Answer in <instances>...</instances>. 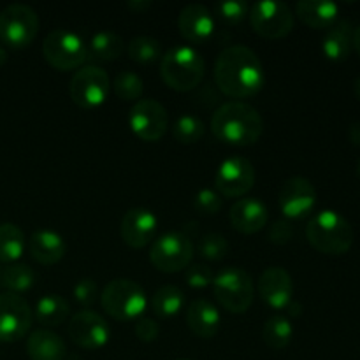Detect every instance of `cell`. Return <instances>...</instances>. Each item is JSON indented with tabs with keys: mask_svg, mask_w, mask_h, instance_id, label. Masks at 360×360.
Listing matches in <instances>:
<instances>
[{
	"mask_svg": "<svg viewBox=\"0 0 360 360\" xmlns=\"http://www.w3.org/2000/svg\"><path fill=\"white\" fill-rule=\"evenodd\" d=\"M214 81L229 97H253L264 88L266 70L262 60L248 46H227L214 62Z\"/></svg>",
	"mask_w": 360,
	"mask_h": 360,
	"instance_id": "obj_1",
	"label": "cell"
},
{
	"mask_svg": "<svg viewBox=\"0 0 360 360\" xmlns=\"http://www.w3.org/2000/svg\"><path fill=\"white\" fill-rule=\"evenodd\" d=\"M211 130L217 139L232 146H252L264 134V120L248 102L231 101L213 112Z\"/></svg>",
	"mask_w": 360,
	"mask_h": 360,
	"instance_id": "obj_2",
	"label": "cell"
},
{
	"mask_svg": "<svg viewBox=\"0 0 360 360\" xmlns=\"http://www.w3.org/2000/svg\"><path fill=\"white\" fill-rule=\"evenodd\" d=\"M309 245L326 255H343L354 245L350 221L334 210H322L306 225Z\"/></svg>",
	"mask_w": 360,
	"mask_h": 360,
	"instance_id": "obj_3",
	"label": "cell"
},
{
	"mask_svg": "<svg viewBox=\"0 0 360 360\" xmlns=\"http://www.w3.org/2000/svg\"><path fill=\"white\" fill-rule=\"evenodd\" d=\"M206 74V62L193 46L178 44L160 58V76L169 88L190 91L197 88Z\"/></svg>",
	"mask_w": 360,
	"mask_h": 360,
	"instance_id": "obj_4",
	"label": "cell"
},
{
	"mask_svg": "<svg viewBox=\"0 0 360 360\" xmlns=\"http://www.w3.org/2000/svg\"><path fill=\"white\" fill-rule=\"evenodd\" d=\"M101 302L109 316L120 322H129L143 316L148 306V297L139 283L129 278H116L104 287Z\"/></svg>",
	"mask_w": 360,
	"mask_h": 360,
	"instance_id": "obj_5",
	"label": "cell"
},
{
	"mask_svg": "<svg viewBox=\"0 0 360 360\" xmlns=\"http://www.w3.org/2000/svg\"><path fill=\"white\" fill-rule=\"evenodd\" d=\"M213 294L218 304L231 313H246L253 304L255 287L250 273L241 267H225L214 276Z\"/></svg>",
	"mask_w": 360,
	"mask_h": 360,
	"instance_id": "obj_6",
	"label": "cell"
},
{
	"mask_svg": "<svg viewBox=\"0 0 360 360\" xmlns=\"http://www.w3.org/2000/svg\"><path fill=\"white\" fill-rule=\"evenodd\" d=\"M44 58L53 69L56 70H74L81 69L86 62V42L77 32L67 28H56L46 35L42 42Z\"/></svg>",
	"mask_w": 360,
	"mask_h": 360,
	"instance_id": "obj_7",
	"label": "cell"
},
{
	"mask_svg": "<svg viewBox=\"0 0 360 360\" xmlns=\"http://www.w3.org/2000/svg\"><path fill=\"white\" fill-rule=\"evenodd\" d=\"M41 20L27 4H9L0 11V41L11 48H25L37 37Z\"/></svg>",
	"mask_w": 360,
	"mask_h": 360,
	"instance_id": "obj_8",
	"label": "cell"
},
{
	"mask_svg": "<svg viewBox=\"0 0 360 360\" xmlns=\"http://www.w3.org/2000/svg\"><path fill=\"white\" fill-rule=\"evenodd\" d=\"M193 245L185 232L171 231L153 239L150 260L158 271L167 274L179 273L192 262Z\"/></svg>",
	"mask_w": 360,
	"mask_h": 360,
	"instance_id": "obj_9",
	"label": "cell"
},
{
	"mask_svg": "<svg viewBox=\"0 0 360 360\" xmlns=\"http://www.w3.org/2000/svg\"><path fill=\"white\" fill-rule=\"evenodd\" d=\"M111 91V79L102 67L90 63L76 70L69 84V95L83 109H95L104 104Z\"/></svg>",
	"mask_w": 360,
	"mask_h": 360,
	"instance_id": "obj_10",
	"label": "cell"
},
{
	"mask_svg": "<svg viewBox=\"0 0 360 360\" xmlns=\"http://www.w3.org/2000/svg\"><path fill=\"white\" fill-rule=\"evenodd\" d=\"M250 23L264 39H283L294 30V14L285 2L260 0L250 7Z\"/></svg>",
	"mask_w": 360,
	"mask_h": 360,
	"instance_id": "obj_11",
	"label": "cell"
},
{
	"mask_svg": "<svg viewBox=\"0 0 360 360\" xmlns=\"http://www.w3.org/2000/svg\"><path fill=\"white\" fill-rule=\"evenodd\" d=\"M129 127L139 139L157 143L167 132V109L155 98H141L130 109Z\"/></svg>",
	"mask_w": 360,
	"mask_h": 360,
	"instance_id": "obj_12",
	"label": "cell"
},
{
	"mask_svg": "<svg viewBox=\"0 0 360 360\" xmlns=\"http://www.w3.org/2000/svg\"><path fill=\"white\" fill-rule=\"evenodd\" d=\"M32 308L20 294H0V341L14 343L23 340L32 327Z\"/></svg>",
	"mask_w": 360,
	"mask_h": 360,
	"instance_id": "obj_13",
	"label": "cell"
},
{
	"mask_svg": "<svg viewBox=\"0 0 360 360\" xmlns=\"http://www.w3.org/2000/svg\"><path fill=\"white\" fill-rule=\"evenodd\" d=\"M255 185V167L252 162L239 155L221 160L214 174L217 192L224 197H243Z\"/></svg>",
	"mask_w": 360,
	"mask_h": 360,
	"instance_id": "obj_14",
	"label": "cell"
},
{
	"mask_svg": "<svg viewBox=\"0 0 360 360\" xmlns=\"http://www.w3.org/2000/svg\"><path fill=\"white\" fill-rule=\"evenodd\" d=\"M69 338L74 345L84 350H98L104 348L111 340V327L105 322L104 316L98 313L83 309L72 315L69 320Z\"/></svg>",
	"mask_w": 360,
	"mask_h": 360,
	"instance_id": "obj_15",
	"label": "cell"
},
{
	"mask_svg": "<svg viewBox=\"0 0 360 360\" xmlns=\"http://www.w3.org/2000/svg\"><path fill=\"white\" fill-rule=\"evenodd\" d=\"M278 204L287 220H301L308 217L316 204V190L308 178L292 176L281 185Z\"/></svg>",
	"mask_w": 360,
	"mask_h": 360,
	"instance_id": "obj_16",
	"label": "cell"
},
{
	"mask_svg": "<svg viewBox=\"0 0 360 360\" xmlns=\"http://www.w3.org/2000/svg\"><path fill=\"white\" fill-rule=\"evenodd\" d=\"M158 227L157 214L146 207H132L127 211L120 224V236L130 248H144L155 239Z\"/></svg>",
	"mask_w": 360,
	"mask_h": 360,
	"instance_id": "obj_17",
	"label": "cell"
},
{
	"mask_svg": "<svg viewBox=\"0 0 360 360\" xmlns=\"http://www.w3.org/2000/svg\"><path fill=\"white\" fill-rule=\"evenodd\" d=\"M257 290L262 301L273 309H287V306L294 301V281L283 267H267L260 274Z\"/></svg>",
	"mask_w": 360,
	"mask_h": 360,
	"instance_id": "obj_18",
	"label": "cell"
},
{
	"mask_svg": "<svg viewBox=\"0 0 360 360\" xmlns=\"http://www.w3.org/2000/svg\"><path fill=\"white\" fill-rule=\"evenodd\" d=\"M214 16L202 4H188L178 16L179 34L193 44H202L214 34Z\"/></svg>",
	"mask_w": 360,
	"mask_h": 360,
	"instance_id": "obj_19",
	"label": "cell"
},
{
	"mask_svg": "<svg viewBox=\"0 0 360 360\" xmlns=\"http://www.w3.org/2000/svg\"><path fill=\"white\" fill-rule=\"evenodd\" d=\"M229 218H231L232 227L238 232H241V234H255V232L262 231L266 227L269 211H267V206L260 199L241 197L231 207Z\"/></svg>",
	"mask_w": 360,
	"mask_h": 360,
	"instance_id": "obj_20",
	"label": "cell"
},
{
	"mask_svg": "<svg viewBox=\"0 0 360 360\" xmlns=\"http://www.w3.org/2000/svg\"><path fill=\"white\" fill-rule=\"evenodd\" d=\"M186 323L195 336L210 340L220 330L221 315L207 299H195L186 309Z\"/></svg>",
	"mask_w": 360,
	"mask_h": 360,
	"instance_id": "obj_21",
	"label": "cell"
},
{
	"mask_svg": "<svg viewBox=\"0 0 360 360\" xmlns=\"http://www.w3.org/2000/svg\"><path fill=\"white\" fill-rule=\"evenodd\" d=\"M28 250H30V255L34 257V260H37L39 264L53 266V264H58L65 257L67 245L58 232L41 229V231H35L30 236Z\"/></svg>",
	"mask_w": 360,
	"mask_h": 360,
	"instance_id": "obj_22",
	"label": "cell"
},
{
	"mask_svg": "<svg viewBox=\"0 0 360 360\" xmlns=\"http://www.w3.org/2000/svg\"><path fill=\"white\" fill-rule=\"evenodd\" d=\"M354 48V27L350 20H336L322 39V51L333 62H343Z\"/></svg>",
	"mask_w": 360,
	"mask_h": 360,
	"instance_id": "obj_23",
	"label": "cell"
},
{
	"mask_svg": "<svg viewBox=\"0 0 360 360\" xmlns=\"http://www.w3.org/2000/svg\"><path fill=\"white\" fill-rule=\"evenodd\" d=\"M27 354L30 360H63L67 355L65 341L49 329H39L28 336Z\"/></svg>",
	"mask_w": 360,
	"mask_h": 360,
	"instance_id": "obj_24",
	"label": "cell"
},
{
	"mask_svg": "<svg viewBox=\"0 0 360 360\" xmlns=\"http://www.w3.org/2000/svg\"><path fill=\"white\" fill-rule=\"evenodd\" d=\"M295 14L311 28H329L340 14V6L330 0H301L295 6Z\"/></svg>",
	"mask_w": 360,
	"mask_h": 360,
	"instance_id": "obj_25",
	"label": "cell"
},
{
	"mask_svg": "<svg viewBox=\"0 0 360 360\" xmlns=\"http://www.w3.org/2000/svg\"><path fill=\"white\" fill-rule=\"evenodd\" d=\"M125 49V42L115 32L102 30L91 35L86 44V62H112L120 58Z\"/></svg>",
	"mask_w": 360,
	"mask_h": 360,
	"instance_id": "obj_26",
	"label": "cell"
},
{
	"mask_svg": "<svg viewBox=\"0 0 360 360\" xmlns=\"http://www.w3.org/2000/svg\"><path fill=\"white\" fill-rule=\"evenodd\" d=\"M70 306L58 294H46L35 304V319L44 327H58L67 320Z\"/></svg>",
	"mask_w": 360,
	"mask_h": 360,
	"instance_id": "obj_27",
	"label": "cell"
},
{
	"mask_svg": "<svg viewBox=\"0 0 360 360\" xmlns=\"http://www.w3.org/2000/svg\"><path fill=\"white\" fill-rule=\"evenodd\" d=\"M185 304V294L176 285H164L151 297V309L160 319H171L178 315Z\"/></svg>",
	"mask_w": 360,
	"mask_h": 360,
	"instance_id": "obj_28",
	"label": "cell"
},
{
	"mask_svg": "<svg viewBox=\"0 0 360 360\" xmlns=\"http://www.w3.org/2000/svg\"><path fill=\"white\" fill-rule=\"evenodd\" d=\"M294 338V326L290 320L283 315H274L264 323L262 340L273 350H283L290 345Z\"/></svg>",
	"mask_w": 360,
	"mask_h": 360,
	"instance_id": "obj_29",
	"label": "cell"
},
{
	"mask_svg": "<svg viewBox=\"0 0 360 360\" xmlns=\"http://www.w3.org/2000/svg\"><path fill=\"white\" fill-rule=\"evenodd\" d=\"M25 252V234L18 225L0 224V262L14 264Z\"/></svg>",
	"mask_w": 360,
	"mask_h": 360,
	"instance_id": "obj_30",
	"label": "cell"
},
{
	"mask_svg": "<svg viewBox=\"0 0 360 360\" xmlns=\"http://www.w3.org/2000/svg\"><path fill=\"white\" fill-rule=\"evenodd\" d=\"M0 283L13 294H20V292H27L34 287L35 273L27 264H9L0 273Z\"/></svg>",
	"mask_w": 360,
	"mask_h": 360,
	"instance_id": "obj_31",
	"label": "cell"
},
{
	"mask_svg": "<svg viewBox=\"0 0 360 360\" xmlns=\"http://www.w3.org/2000/svg\"><path fill=\"white\" fill-rule=\"evenodd\" d=\"M129 56L137 63H153L158 58H162V46L155 37L148 35H137L127 46Z\"/></svg>",
	"mask_w": 360,
	"mask_h": 360,
	"instance_id": "obj_32",
	"label": "cell"
},
{
	"mask_svg": "<svg viewBox=\"0 0 360 360\" xmlns=\"http://www.w3.org/2000/svg\"><path fill=\"white\" fill-rule=\"evenodd\" d=\"M206 132V125L202 120L195 115H183L176 120L174 127H172V134H174L176 141L183 144H193L200 141V137Z\"/></svg>",
	"mask_w": 360,
	"mask_h": 360,
	"instance_id": "obj_33",
	"label": "cell"
},
{
	"mask_svg": "<svg viewBox=\"0 0 360 360\" xmlns=\"http://www.w3.org/2000/svg\"><path fill=\"white\" fill-rule=\"evenodd\" d=\"M112 90L116 91L122 101H141L144 91V83L139 74L132 70H123L116 76V79L111 83Z\"/></svg>",
	"mask_w": 360,
	"mask_h": 360,
	"instance_id": "obj_34",
	"label": "cell"
},
{
	"mask_svg": "<svg viewBox=\"0 0 360 360\" xmlns=\"http://www.w3.org/2000/svg\"><path fill=\"white\" fill-rule=\"evenodd\" d=\"M199 253L202 255V259L218 262V260H221L227 257L229 241L221 234L210 232V234H206L202 239H200Z\"/></svg>",
	"mask_w": 360,
	"mask_h": 360,
	"instance_id": "obj_35",
	"label": "cell"
},
{
	"mask_svg": "<svg viewBox=\"0 0 360 360\" xmlns=\"http://www.w3.org/2000/svg\"><path fill=\"white\" fill-rule=\"evenodd\" d=\"M217 14L229 25H238L250 14V4L245 0H224L217 4Z\"/></svg>",
	"mask_w": 360,
	"mask_h": 360,
	"instance_id": "obj_36",
	"label": "cell"
},
{
	"mask_svg": "<svg viewBox=\"0 0 360 360\" xmlns=\"http://www.w3.org/2000/svg\"><path fill=\"white\" fill-rule=\"evenodd\" d=\"M224 206V199L217 190L200 188L193 195V207L200 214H217Z\"/></svg>",
	"mask_w": 360,
	"mask_h": 360,
	"instance_id": "obj_37",
	"label": "cell"
},
{
	"mask_svg": "<svg viewBox=\"0 0 360 360\" xmlns=\"http://www.w3.org/2000/svg\"><path fill=\"white\" fill-rule=\"evenodd\" d=\"M185 280L190 288L202 290V288H207L210 285H213L214 274L207 266H202V264H193V266L186 267Z\"/></svg>",
	"mask_w": 360,
	"mask_h": 360,
	"instance_id": "obj_38",
	"label": "cell"
},
{
	"mask_svg": "<svg viewBox=\"0 0 360 360\" xmlns=\"http://www.w3.org/2000/svg\"><path fill=\"white\" fill-rule=\"evenodd\" d=\"M72 295L81 306H91L98 299V285L94 278H81L72 288Z\"/></svg>",
	"mask_w": 360,
	"mask_h": 360,
	"instance_id": "obj_39",
	"label": "cell"
},
{
	"mask_svg": "<svg viewBox=\"0 0 360 360\" xmlns=\"http://www.w3.org/2000/svg\"><path fill=\"white\" fill-rule=\"evenodd\" d=\"M137 340L143 343H153L160 334V327H158L157 320L148 319V316H141L136 320V327H134Z\"/></svg>",
	"mask_w": 360,
	"mask_h": 360,
	"instance_id": "obj_40",
	"label": "cell"
},
{
	"mask_svg": "<svg viewBox=\"0 0 360 360\" xmlns=\"http://www.w3.org/2000/svg\"><path fill=\"white\" fill-rule=\"evenodd\" d=\"M292 236H294V229H292V224L287 218L274 221L269 227V232H267V238L274 245H287L292 239Z\"/></svg>",
	"mask_w": 360,
	"mask_h": 360,
	"instance_id": "obj_41",
	"label": "cell"
},
{
	"mask_svg": "<svg viewBox=\"0 0 360 360\" xmlns=\"http://www.w3.org/2000/svg\"><path fill=\"white\" fill-rule=\"evenodd\" d=\"M127 6L130 7L132 11H137V13H143V11L150 9L151 7V0H129Z\"/></svg>",
	"mask_w": 360,
	"mask_h": 360,
	"instance_id": "obj_42",
	"label": "cell"
},
{
	"mask_svg": "<svg viewBox=\"0 0 360 360\" xmlns=\"http://www.w3.org/2000/svg\"><path fill=\"white\" fill-rule=\"evenodd\" d=\"M350 141L355 146H360V122L350 127Z\"/></svg>",
	"mask_w": 360,
	"mask_h": 360,
	"instance_id": "obj_43",
	"label": "cell"
},
{
	"mask_svg": "<svg viewBox=\"0 0 360 360\" xmlns=\"http://www.w3.org/2000/svg\"><path fill=\"white\" fill-rule=\"evenodd\" d=\"M287 313H288V315H292V316H299L302 313V306L299 304L297 301H292L290 304L287 306Z\"/></svg>",
	"mask_w": 360,
	"mask_h": 360,
	"instance_id": "obj_44",
	"label": "cell"
},
{
	"mask_svg": "<svg viewBox=\"0 0 360 360\" xmlns=\"http://www.w3.org/2000/svg\"><path fill=\"white\" fill-rule=\"evenodd\" d=\"M354 48L360 56V25L354 30Z\"/></svg>",
	"mask_w": 360,
	"mask_h": 360,
	"instance_id": "obj_45",
	"label": "cell"
},
{
	"mask_svg": "<svg viewBox=\"0 0 360 360\" xmlns=\"http://www.w3.org/2000/svg\"><path fill=\"white\" fill-rule=\"evenodd\" d=\"M7 62V51L2 44H0V67Z\"/></svg>",
	"mask_w": 360,
	"mask_h": 360,
	"instance_id": "obj_46",
	"label": "cell"
},
{
	"mask_svg": "<svg viewBox=\"0 0 360 360\" xmlns=\"http://www.w3.org/2000/svg\"><path fill=\"white\" fill-rule=\"evenodd\" d=\"M355 94H357V97L360 98V76L357 77V79H355Z\"/></svg>",
	"mask_w": 360,
	"mask_h": 360,
	"instance_id": "obj_47",
	"label": "cell"
},
{
	"mask_svg": "<svg viewBox=\"0 0 360 360\" xmlns=\"http://www.w3.org/2000/svg\"><path fill=\"white\" fill-rule=\"evenodd\" d=\"M357 176H359V179H360V158H359V162H357Z\"/></svg>",
	"mask_w": 360,
	"mask_h": 360,
	"instance_id": "obj_48",
	"label": "cell"
},
{
	"mask_svg": "<svg viewBox=\"0 0 360 360\" xmlns=\"http://www.w3.org/2000/svg\"><path fill=\"white\" fill-rule=\"evenodd\" d=\"M176 360H193V359H176Z\"/></svg>",
	"mask_w": 360,
	"mask_h": 360,
	"instance_id": "obj_49",
	"label": "cell"
}]
</instances>
